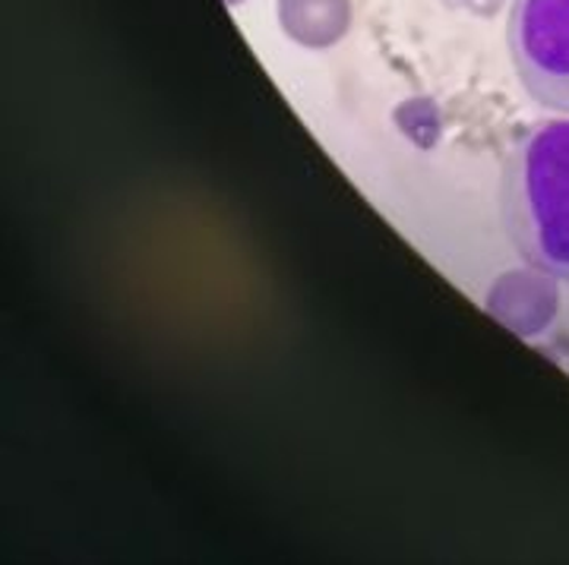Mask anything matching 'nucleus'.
<instances>
[{"label": "nucleus", "mask_w": 569, "mask_h": 565, "mask_svg": "<svg viewBox=\"0 0 569 565\" xmlns=\"http://www.w3.org/2000/svg\"><path fill=\"white\" fill-rule=\"evenodd\" d=\"M500 219L526 263L569 282V118L538 123L512 145Z\"/></svg>", "instance_id": "nucleus-1"}, {"label": "nucleus", "mask_w": 569, "mask_h": 565, "mask_svg": "<svg viewBox=\"0 0 569 565\" xmlns=\"http://www.w3.org/2000/svg\"><path fill=\"white\" fill-rule=\"evenodd\" d=\"M507 41L531 99L569 111V0H512Z\"/></svg>", "instance_id": "nucleus-2"}, {"label": "nucleus", "mask_w": 569, "mask_h": 565, "mask_svg": "<svg viewBox=\"0 0 569 565\" xmlns=\"http://www.w3.org/2000/svg\"><path fill=\"white\" fill-rule=\"evenodd\" d=\"M553 282H557L553 275L535 269V265L509 272L490 287V313L519 335H538L541 329H548L550 320L560 310V294H557Z\"/></svg>", "instance_id": "nucleus-3"}, {"label": "nucleus", "mask_w": 569, "mask_h": 565, "mask_svg": "<svg viewBox=\"0 0 569 565\" xmlns=\"http://www.w3.org/2000/svg\"><path fill=\"white\" fill-rule=\"evenodd\" d=\"M284 32L307 48H326L346 36L351 20L348 0H279Z\"/></svg>", "instance_id": "nucleus-4"}, {"label": "nucleus", "mask_w": 569, "mask_h": 565, "mask_svg": "<svg viewBox=\"0 0 569 565\" xmlns=\"http://www.w3.org/2000/svg\"><path fill=\"white\" fill-rule=\"evenodd\" d=\"M452 3H459V7H466V10H471V13H497L507 0H452Z\"/></svg>", "instance_id": "nucleus-5"}, {"label": "nucleus", "mask_w": 569, "mask_h": 565, "mask_svg": "<svg viewBox=\"0 0 569 565\" xmlns=\"http://www.w3.org/2000/svg\"><path fill=\"white\" fill-rule=\"evenodd\" d=\"M228 3H241V0H228Z\"/></svg>", "instance_id": "nucleus-6"}]
</instances>
